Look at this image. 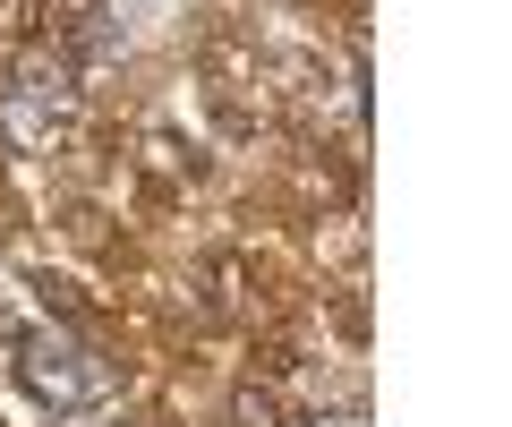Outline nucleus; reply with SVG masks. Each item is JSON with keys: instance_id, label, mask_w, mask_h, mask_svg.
<instances>
[{"instance_id": "nucleus-1", "label": "nucleus", "mask_w": 512, "mask_h": 427, "mask_svg": "<svg viewBox=\"0 0 512 427\" xmlns=\"http://www.w3.org/2000/svg\"><path fill=\"white\" fill-rule=\"evenodd\" d=\"M18 351V385L35 393V402H52V410H94V402H111V359L94 351V342H77V334H18L9 342Z\"/></svg>"}, {"instance_id": "nucleus-2", "label": "nucleus", "mask_w": 512, "mask_h": 427, "mask_svg": "<svg viewBox=\"0 0 512 427\" xmlns=\"http://www.w3.org/2000/svg\"><path fill=\"white\" fill-rule=\"evenodd\" d=\"M9 94H18V103H35V112L60 129V120L77 112V69H69L60 52H26V60H18V77H9Z\"/></svg>"}, {"instance_id": "nucleus-3", "label": "nucleus", "mask_w": 512, "mask_h": 427, "mask_svg": "<svg viewBox=\"0 0 512 427\" xmlns=\"http://www.w3.org/2000/svg\"><path fill=\"white\" fill-rule=\"evenodd\" d=\"M69 43H77V60H86V69H94V60H111V52H120L128 35H120V26L103 18V9H77V35H69Z\"/></svg>"}, {"instance_id": "nucleus-4", "label": "nucleus", "mask_w": 512, "mask_h": 427, "mask_svg": "<svg viewBox=\"0 0 512 427\" xmlns=\"http://www.w3.org/2000/svg\"><path fill=\"white\" fill-rule=\"evenodd\" d=\"M239 427H274V393H239Z\"/></svg>"}, {"instance_id": "nucleus-5", "label": "nucleus", "mask_w": 512, "mask_h": 427, "mask_svg": "<svg viewBox=\"0 0 512 427\" xmlns=\"http://www.w3.org/2000/svg\"><path fill=\"white\" fill-rule=\"evenodd\" d=\"M308 427H367V410H316Z\"/></svg>"}, {"instance_id": "nucleus-6", "label": "nucleus", "mask_w": 512, "mask_h": 427, "mask_svg": "<svg viewBox=\"0 0 512 427\" xmlns=\"http://www.w3.org/2000/svg\"><path fill=\"white\" fill-rule=\"evenodd\" d=\"M26 334V325H18V316H9V308H0V342H18Z\"/></svg>"}]
</instances>
